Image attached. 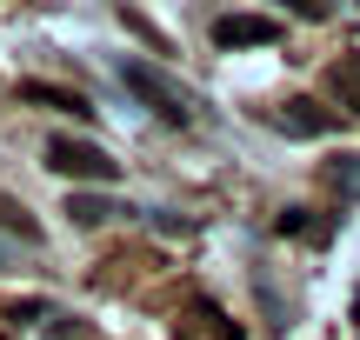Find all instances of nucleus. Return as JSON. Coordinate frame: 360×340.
<instances>
[{
  "label": "nucleus",
  "mask_w": 360,
  "mask_h": 340,
  "mask_svg": "<svg viewBox=\"0 0 360 340\" xmlns=\"http://www.w3.org/2000/svg\"><path fill=\"white\" fill-rule=\"evenodd\" d=\"M114 74L127 80V93H134L141 107H154L167 127H193L200 100H193V87H180L167 67H154V60H114Z\"/></svg>",
  "instance_id": "f257e3e1"
},
{
  "label": "nucleus",
  "mask_w": 360,
  "mask_h": 340,
  "mask_svg": "<svg viewBox=\"0 0 360 340\" xmlns=\"http://www.w3.org/2000/svg\"><path fill=\"white\" fill-rule=\"evenodd\" d=\"M47 167L67 174V181H114L120 160L107 154L101 140H80V133H47Z\"/></svg>",
  "instance_id": "f03ea898"
},
{
  "label": "nucleus",
  "mask_w": 360,
  "mask_h": 340,
  "mask_svg": "<svg viewBox=\"0 0 360 340\" xmlns=\"http://www.w3.org/2000/svg\"><path fill=\"white\" fill-rule=\"evenodd\" d=\"M267 120L287 140H321V133L340 127V114H327V107H314V100H281V107H267Z\"/></svg>",
  "instance_id": "7ed1b4c3"
},
{
  "label": "nucleus",
  "mask_w": 360,
  "mask_h": 340,
  "mask_svg": "<svg viewBox=\"0 0 360 340\" xmlns=\"http://www.w3.org/2000/svg\"><path fill=\"white\" fill-rule=\"evenodd\" d=\"M274 40H281V27L267 20V13H220L214 20V47H274Z\"/></svg>",
  "instance_id": "20e7f679"
},
{
  "label": "nucleus",
  "mask_w": 360,
  "mask_h": 340,
  "mask_svg": "<svg viewBox=\"0 0 360 340\" xmlns=\"http://www.w3.org/2000/svg\"><path fill=\"white\" fill-rule=\"evenodd\" d=\"M20 100H27V107H47V114H74V120L94 114L74 87H47V80H20Z\"/></svg>",
  "instance_id": "39448f33"
},
{
  "label": "nucleus",
  "mask_w": 360,
  "mask_h": 340,
  "mask_svg": "<svg viewBox=\"0 0 360 340\" xmlns=\"http://www.w3.org/2000/svg\"><path fill=\"white\" fill-rule=\"evenodd\" d=\"M180 340H247V334L233 327L220 307H187V314H180Z\"/></svg>",
  "instance_id": "423d86ee"
},
{
  "label": "nucleus",
  "mask_w": 360,
  "mask_h": 340,
  "mask_svg": "<svg viewBox=\"0 0 360 340\" xmlns=\"http://www.w3.org/2000/svg\"><path fill=\"white\" fill-rule=\"evenodd\" d=\"M321 187L334 200H360V154H334V160H321Z\"/></svg>",
  "instance_id": "0eeeda50"
},
{
  "label": "nucleus",
  "mask_w": 360,
  "mask_h": 340,
  "mask_svg": "<svg viewBox=\"0 0 360 340\" xmlns=\"http://www.w3.org/2000/svg\"><path fill=\"white\" fill-rule=\"evenodd\" d=\"M327 87H334V100H347V114H360V53L327 67Z\"/></svg>",
  "instance_id": "6e6552de"
},
{
  "label": "nucleus",
  "mask_w": 360,
  "mask_h": 340,
  "mask_svg": "<svg viewBox=\"0 0 360 340\" xmlns=\"http://www.w3.org/2000/svg\"><path fill=\"white\" fill-rule=\"evenodd\" d=\"M67 214H74L80 227H101V221H114V214H127V207L107 200V194H74V200H67Z\"/></svg>",
  "instance_id": "1a4fd4ad"
},
{
  "label": "nucleus",
  "mask_w": 360,
  "mask_h": 340,
  "mask_svg": "<svg viewBox=\"0 0 360 340\" xmlns=\"http://www.w3.org/2000/svg\"><path fill=\"white\" fill-rule=\"evenodd\" d=\"M0 227H7L13 240H27V247L40 240V221H34V214L20 207V200H7V194H0Z\"/></svg>",
  "instance_id": "9d476101"
},
{
  "label": "nucleus",
  "mask_w": 360,
  "mask_h": 340,
  "mask_svg": "<svg viewBox=\"0 0 360 340\" xmlns=\"http://www.w3.org/2000/svg\"><path fill=\"white\" fill-rule=\"evenodd\" d=\"M281 234H294V240H307V234H314V240H321L327 227H321V221H307V207H287V214H281Z\"/></svg>",
  "instance_id": "9b49d317"
},
{
  "label": "nucleus",
  "mask_w": 360,
  "mask_h": 340,
  "mask_svg": "<svg viewBox=\"0 0 360 340\" xmlns=\"http://www.w3.org/2000/svg\"><path fill=\"white\" fill-rule=\"evenodd\" d=\"M294 20H327V0H281Z\"/></svg>",
  "instance_id": "f8f14e48"
},
{
  "label": "nucleus",
  "mask_w": 360,
  "mask_h": 340,
  "mask_svg": "<svg viewBox=\"0 0 360 340\" xmlns=\"http://www.w3.org/2000/svg\"><path fill=\"white\" fill-rule=\"evenodd\" d=\"M354 320H360V294H354Z\"/></svg>",
  "instance_id": "ddd939ff"
},
{
  "label": "nucleus",
  "mask_w": 360,
  "mask_h": 340,
  "mask_svg": "<svg viewBox=\"0 0 360 340\" xmlns=\"http://www.w3.org/2000/svg\"><path fill=\"white\" fill-rule=\"evenodd\" d=\"M0 267H7V247H0Z\"/></svg>",
  "instance_id": "4468645a"
}]
</instances>
